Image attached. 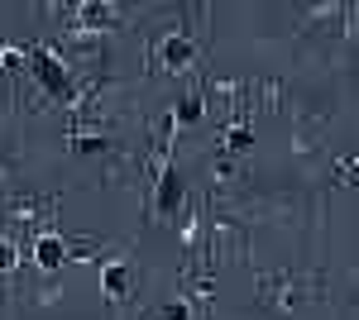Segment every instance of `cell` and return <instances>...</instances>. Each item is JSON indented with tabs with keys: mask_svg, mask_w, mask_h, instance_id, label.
<instances>
[{
	"mask_svg": "<svg viewBox=\"0 0 359 320\" xmlns=\"http://www.w3.org/2000/svg\"><path fill=\"white\" fill-rule=\"evenodd\" d=\"M177 206H182V177H177V172H168L163 182H158V211H177Z\"/></svg>",
	"mask_w": 359,
	"mask_h": 320,
	"instance_id": "5b68a950",
	"label": "cell"
},
{
	"mask_svg": "<svg viewBox=\"0 0 359 320\" xmlns=\"http://www.w3.org/2000/svg\"><path fill=\"white\" fill-rule=\"evenodd\" d=\"M62 258H67V249H62V239H53V235H43V239L34 244V263L43 267V272H53Z\"/></svg>",
	"mask_w": 359,
	"mask_h": 320,
	"instance_id": "277c9868",
	"label": "cell"
},
{
	"mask_svg": "<svg viewBox=\"0 0 359 320\" xmlns=\"http://www.w3.org/2000/svg\"><path fill=\"white\" fill-rule=\"evenodd\" d=\"M34 67H39V81H43L53 96H62V91H67V72H62V62H57V57L34 53Z\"/></svg>",
	"mask_w": 359,
	"mask_h": 320,
	"instance_id": "3957f363",
	"label": "cell"
},
{
	"mask_svg": "<svg viewBox=\"0 0 359 320\" xmlns=\"http://www.w3.org/2000/svg\"><path fill=\"white\" fill-rule=\"evenodd\" d=\"M158 320H192V306H187L182 296H172V301H163V311H158Z\"/></svg>",
	"mask_w": 359,
	"mask_h": 320,
	"instance_id": "8992f818",
	"label": "cell"
},
{
	"mask_svg": "<svg viewBox=\"0 0 359 320\" xmlns=\"http://www.w3.org/2000/svg\"><path fill=\"white\" fill-rule=\"evenodd\" d=\"M130 282H135V272H130V263H120V258H111V263L101 267V287H106V296H111V301H120V296H130Z\"/></svg>",
	"mask_w": 359,
	"mask_h": 320,
	"instance_id": "7a4b0ae2",
	"label": "cell"
},
{
	"mask_svg": "<svg viewBox=\"0 0 359 320\" xmlns=\"http://www.w3.org/2000/svg\"><path fill=\"white\" fill-rule=\"evenodd\" d=\"M225 148H249V130H240V125L225 130Z\"/></svg>",
	"mask_w": 359,
	"mask_h": 320,
	"instance_id": "52a82bcc",
	"label": "cell"
},
{
	"mask_svg": "<svg viewBox=\"0 0 359 320\" xmlns=\"http://www.w3.org/2000/svg\"><path fill=\"white\" fill-rule=\"evenodd\" d=\"M158 57H163L168 72H187V67H192V57H196V43L187 39V34H168L163 48H158Z\"/></svg>",
	"mask_w": 359,
	"mask_h": 320,
	"instance_id": "6da1fadb",
	"label": "cell"
},
{
	"mask_svg": "<svg viewBox=\"0 0 359 320\" xmlns=\"http://www.w3.org/2000/svg\"><path fill=\"white\" fill-rule=\"evenodd\" d=\"M196 115H201V101H182V106H177V120H196Z\"/></svg>",
	"mask_w": 359,
	"mask_h": 320,
	"instance_id": "9c48e42d",
	"label": "cell"
},
{
	"mask_svg": "<svg viewBox=\"0 0 359 320\" xmlns=\"http://www.w3.org/2000/svg\"><path fill=\"white\" fill-rule=\"evenodd\" d=\"M10 267H15V244L0 239V272H10Z\"/></svg>",
	"mask_w": 359,
	"mask_h": 320,
	"instance_id": "ba28073f",
	"label": "cell"
}]
</instances>
